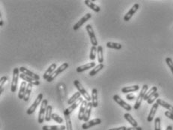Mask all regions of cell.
I'll return each instance as SVG.
<instances>
[{"label":"cell","mask_w":173,"mask_h":130,"mask_svg":"<svg viewBox=\"0 0 173 130\" xmlns=\"http://www.w3.org/2000/svg\"><path fill=\"white\" fill-rule=\"evenodd\" d=\"M148 86L147 84H144L142 87V90H141L140 92H139V96L136 98V102H135V104H134V109L137 110L139 109V107H140L141 104H142V102L143 100H144V97L145 96L146 92H148Z\"/></svg>","instance_id":"cell-1"},{"label":"cell","mask_w":173,"mask_h":130,"mask_svg":"<svg viewBox=\"0 0 173 130\" xmlns=\"http://www.w3.org/2000/svg\"><path fill=\"white\" fill-rule=\"evenodd\" d=\"M73 84L76 87V88L78 90V92H80V94L84 97L85 100H86L88 102H90V101L92 100V96H89V94L88 93V92L86 91V90H85V88L83 87V85L80 84V82L78 80H75L73 81Z\"/></svg>","instance_id":"cell-2"},{"label":"cell","mask_w":173,"mask_h":130,"mask_svg":"<svg viewBox=\"0 0 173 130\" xmlns=\"http://www.w3.org/2000/svg\"><path fill=\"white\" fill-rule=\"evenodd\" d=\"M19 77H20V69L14 68L13 70V77H12L11 87V91L12 92H15L17 91Z\"/></svg>","instance_id":"cell-3"},{"label":"cell","mask_w":173,"mask_h":130,"mask_svg":"<svg viewBox=\"0 0 173 130\" xmlns=\"http://www.w3.org/2000/svg\"><path fill=\"white\" fill-rule=\"evenodd\" d=\"M48 101L47 99H43L41 104L39 114H38V123H43L45 120V115H46L47 108L48 106Z\"/></svg>","instance_id":"cell-4"},{"label":"cell","mask_w":173,"mask_h":130,"mask_svg":"<svg viewBox=\"0 0 173 130\" xmlns=\"http://www.w3.org/2000/svg\"><path fill=\"white\" fill-rule=\"evenodd\" d=\"M68 67H69V65H68V63H62L59 67V68H57V69L55 70V72H53L50 76H49V77L47 80V82H51V81H53V80H54V79L56 78L59 75V74H61V72H64L65 69H68Z\"/></svg>","instance_id":"cell-5"},{"label":"cell","mask_w":173,"mask_h":130,"mask_svg":"<svg viewBox=\"0 0 173 130\" xmlns=\"http://www.w3.org/2000/svg\"><path fill=\"white\" fill-rule=\"evenodd\" d=\"M42 101H43V94L42 93H39L38 96H37V98H36V99L35 100L34 103H33V104L27 109V111H26V114H27L28 115L32 114L35 111V110L37 109V106L41 104V102H42Z\"/></svg>","instance_id":"cell-6"},{"label":"cell","mask_w":173,"mask_h":130,"mask_svg":"<svg viewBox=\"0 0 173 130\" xmlns=\"http://www.w3.org/2000/svg\"><path fill=\"white\" fill-rule=\"evenodd\" d=\"M86 31L87 33H88V36H89V38H90V41L91 43H92V45L93 46L97 47V38H96V36L95 35V32H94V29L92 28V26H91L90 24H88L86 25Z\"/></svg>","instance_id":"cell-7"},{"label":"cell","mask_w":173,"mask_h":130,"mask_svg":"<svg viewBox=\"0 0 173 130\" xmlns=\"http://www.w3.org/2000/svg\"><path fill=\"white\" fill-rule=\"evenodd\" d=\"M113 100L115 102L117 103L118 104H119L121 107H122L124 109H125L126 111H130L131 109H132L131 105H130L129 104H127V102H124V100H123L119 96V95H114Z\"/></svg>","instance_id":"cell-8"},{"label":"cell","mask_w":173,"mask_h":130,"mask_svg":"<svg viewBox=\"0 0 173 130\" xmlns=\"http://www.w3.org/2000/svg\"><path fill=\"white\" fill-rule=\"evenodd\" d=\"M92 15L90 14V13H88V14H86L85 15L83 16V17H82L81 19H80V21H79L78 22L76 23L75 24L74 26H73V30H77V29H80V28L81 27V26H83V24L85 23L86 22V21H88V20L92 18Z\"/></svg>","instance_id":"cell-9"},{"label":"cell","mask_w":173,"mask_h":130,"mask_svg":"<svg viewBox=\"0 0 173 130\" xmlns=\"http://www.w3.org/2000/svg\"><path fill=\"white\" fill-rule=\"evenodd\" d=\"M139 4H137V3L134 4V5H133V7L131 8V9L128 11V12H127V14L124 15V21H129L131 19V17L134 15V14H135V13L137 11V10L139 9Z\"/></svg>","instance_id":"cell-10"},{"label":"cell","mask_w":173,"mask_h":130,"mask_svg":"<svg viewBox=\"0 0 173 130\" xmlns=\"http://www.w3.org/2000/svg\"><path fill=\"white\" fill-rule=\"evenodd\" d=\"M101 123V120L100 118H95L94 120H89V121L86 122V123H83L82 125V128L83 129H88L89 128H92V126L96 125H99Z\"/></svg>","instance_id":"cell-11"},{"label":"cell","mask_w":173,"mask_h":130,"mask_svg":"<svg viewBox=\"0 0 173 130\" xmlns=\"http://www.w3.org/2000/svg\"><path fill=\"white\" fill-rule=\"evenodd\" d=\"M20 71L21 73L24 74L25 75L29 76V77H32V78L35 79V80H39L40 76L34 73V72H32V71L29 70V69H27L26 68H25V67H20Z\"/></svg>","instance_id":"cell-12"},{"label":"cell","mask_w":173,"mask_h":130,"mask_svg":"<svg viewBox=\"0 0 173 130\" xmlns=\"http://www.w3.org/2000/svg\"><path fill=\"white\" fill-rule=\"evenodd\" d=\"M87 104H88V102H87L86 100H83L82 104H80V111H79V114H78L79 120H83V119H84V115H85V113Z\"/></svg>","instance_id":"cell-13"},{"label":"cell","mask_w":173,"mask_h":130,"mask_svg":"<svg viewBox=\"0 0 173 130\" xmlns=\"http://www.w3.org/2000/svg\"><path fill=\"white\" fill-rule=\"evenodd\" d=\"M158 106H159V104L157 103H154L151 108V111H150V113L148 114V117H147V121L151 123L152 122V120H154V117H155V114H156V112L158 109Z\"/></svg>","instance_id":"cell-14"},{"label":"cell","mask_w":173,"mask_h":130,"mask_svg":"<svg viewBox=\"0 0 173 130\" xmlns=\"http://www.w3.org/2000/svg\"><path fill=\"white\" fill-rule=\"evenodd\" d=\"M20 77L21 79H23L24 81H27L28 84H32V85H35V86L40 85L39 80H35V79L32 78V77H29V76H27V75H24V74H23V73H20Z\"/></svg>","instance_id":"cell-15"},{"label":"cell","mask_w":173,"mask_h":130,"mask_svg":"<svg viewBox=\"0 0 173 130\" xmlns=\"http://www.w3.org/2000/svg\"><path fill=\"white\" fill-rule=\"evenodd\" d=\"M56 67H57L56 63L51 64L50 66L48 67V69H47L46 72H44V75H43V78H44V80H47L49 77V76L55 72V70L56 69Z\"/></svg>","instance_id":"cell-16"},{"label":"cell","mask_w":173,"mask_h":130,"mask_svg":"<svg viewBox=\"0 0 173 130\" xmlns=\"http://www.w3.org/2000/svg\"><path fill=\"white\" fill-rule=\"evenodd\" d=\"M64 116H65V123H66V129L73 130L71 120V114L67 111V109H65V111H64Z\"/></svg>","instance_id":"cell-17"},{"label":"cell","mask_w":173,"mask_h":130,"mask_svg":"<svg viewBox=\"0 0 173 130\" xmlns=\"http://www.w3.org/2000/svg\"><path fill=\"white\" fill-rule=\"evenodd\" d=\"M95 67V62H92V63H86L85 65H83L81 66H79L76 68V72L78 73H80V72H85V71L88 70V69H94Z\"/></svg>","instance_id":"cell-18"},{"label":"cell","mask_w":173,"mask_h":130,"mask_svg":"<svg viewBox=\"0 0 173 130\" xmlns=\"http://www.w3.org/2000/svg\"><path fill=\"white\" fill-rule=\"evenodd\" d=\"M92 103L94 108L98 106V99H97V90L94 88L92 90Z\"/></svg>","instance_id":"cell-19"},{"label":"cell","mask_w":173,"mask_h":130,"mask_svg":"<svg viewBox=\"0 0 173 130\" xmlns=\"http://www.w3.org/2000/svg\"><path fill=\"white\" fill-rule=\"evenodd\" d=\"M26 87H27L26 82H25V81H23L20 84V90H19L18 93V98L20 99H24L25 90H26Z\"/></svg>","instance_id":"cell-20"},{"label":"cell","mask_w":173,"mask_h":130,"mask_svg":"<svg viewBox=\"0 0 173 130\" xmlns=\"http://www.w3.org/2000/svg\"><path fill=\"white\" fill-rule=\"evenodd\" d=\"M157 103L159 105H160V106L166 108V109L168 110L169 111H170V112L173 113V106L172 105H171L170 104H169V103H167L166 102H165L164 100L160 99H157Z\"/></svg>","instance_id":"cell-21"},{"label":"cell","mask_w":173,"mask_h":130,"mask_svg":"<svg viewBox=\"0 0 173 130\" xmlns=\"http://www.w3.org/2000/svg\"><path fill=\"white\" fill-rule=\"evenodd\" d=\"M92 102H88V104H87V108L86 110H85V115H84V119L83 120L85 121V123L89 121V117L91 116V113H92Z\"/></svg>","instance_id":"cell-22"},{"label":"cell","mask_w":173,"mask_h":130,"mask_svg":"<svg viewBox=\"0 0 173 130\" xmlns=\"http://www.w3.org/2000/svg\"><path fill=\"white\" fill-rule=\"evenodd\" d=\"M83 100H84V99H83V98H82V97L80 98V99H79L77 100V101H76L74 103H73V104H72L71 105H70V106L68 107V108H66L67 111H68L70 114H71L72 112H73V111H74V110L76 109V108H77V107H78L79 105H80V104H82V102H83Z\"/></svg>","instance_id":"cell-23"},{"label":"cell","mask_w":173,"mask_h":130,"mask_svg":"<svg viewBox=\"0 0 173 130\" xmlns=\"http://www.w3.org/2000/svg\"><path fill=\"white\" fill-rule=\"evenodd\" d=\"M124 117L125 118V120H127V121L128 122V123H129L131 126H133V127L138 126L137 122L136 121V120H135V119H134L129 113L124 114Z\"/></svg>","instance_id":"cell-24"},{"label":"cell","mask_w":173,"mask_h":130,"mask_svg":"<svg viewBox=\"0 0 173 130\" xmlns=\"http://www.w3.org/2000/svg\"><path fill=\"white\" fill-rule=\"evenodd\" d=\"M139 90V85H133V86H130V87H123L121 89V92L123 93H129V92H136V91Z\"/></svg>","instance_id":"cell-25"},{"label":"cell","mask_w":173,"mask_h":130,"mask_svg":"<svg viewBox=\"0 0 173 130\" xmlns=\"http://www.w3.org/2000/svg\"><path fill=\"white\" fill-rule=\"evenodd\" d=\"M43 130H65L66 126L63 125L58 126H44L42 127Z\"/></svg>","instance_id":"cell-26"},{"label":"cell","mask_w":173,"mask_h":130,"mask_svg":"<svg viewBox=\"0 0 173 130\" xmlns=\"http://www.w3.org/2000/svg\"><path fill=\"white\" fill-rule=\"evenodd\" d=\"M84 2H85V4L87 5V6H88V7L90 8L91 9H92L94 11L99 12L100 11V8L99 7L98 5H96V4L93 3V2H92V1H89V0H85V1H84Z\"/></svg>","instance_id":"cell-27"},{"label":"cell","mask_w":173,"mask_h":130,"mask_svg":"<svg viewBox=\"0 0 173 130\" xmlns=\"http://www.w3.org/2000/svg\"><path fill=\"white\" fill-rule=\"evenodd\" d=\"M97 60L99 63H104V49L103 47L98 45L97 47Z\"/></svg>","instance_id":"cell-28"},{"label":"cell","mask_w":173,"mask_h":130,"mask_svg":"<svg viewBox=\"0 0 173 130\" xmlns=\"http://www.w3.org/2000/svg\"><path fill=\"white\" fill-rule=\"evenodd\" d=\"M104 68V63H100L98 64L97 65H96V66L94 68V69H92V70L90 72H89V75L90 76H95V75H97V73H98L99 72H100L101 69H103Z\"/></svg>","instance_id":"cell-29"},{"label":"cell","mask_w":173,"mask_h":130,"mask_svg":"<svg viewBox=\"0 0 173 130\" xmlns=\"http://www.w3.org/2000/svg\"><path fill=\"white\" fill-rule=\"evenodd\" d=\"M107 47L108 48L111 49H115V50H121L122 48V45L119 44V43L112 42V41H109L107 43Z\"/></svg>","instance_id":"cell-30"},{"label":"cell","mask_w":173,"mask_h":130,"mask_svg":"<svg viewBox=\"0 0 173 130\" xmlns=\"http://www.w3.org/2000/svg\"><path fill=\"white\" fill-rule=\"evenodd\" d=\"M81 94H80V92H75L74 94L73 95V96H71V97L69 99H68V104H69V105H71L72 104H73V103L75 102L76 101H77V100L80 99V98H81Z\"/></svg>","instance_id":"cell-31"},{"label":"cell","mask_w":173,"mask_h":130,"mask_svg":"<svg viewBox=\"0 0 173 130\" xmlns=\"http://www.w3.org/2000/svg\"><path fill=\"white\" fill-rule=\"evenodd\" d=\"M33 85L31 84H27V87H26V90H25V96H24V102H28L29 99V97H30L31 92H32V90Z\"/></svg>","instance_id":"cell-32"},{"label":"cell","mask_w":173,"mask_h":130,"mask_svg":"<svg viewBox=\"0 0 173 130\" xmlns=\"http://www.w3.org/2000/svg\"><path fill=\"white\" fill-rule=\"evenodd\" d=\"M157 87H151L148 92H146L145 96L144 97V100L147 101L152 95H154L155 92H157Z\"/></svg>","instance_id":"cell-33"},{"label":"cell","mask_w":173,"mask_h":130,"mask_svg":"<svg viewBox=\"0 0 173 130\" xmlns=\"http://www.w3.org/2000/svg\"><path fill=\"white\" fill-rule=\"evenodd\" d=\"M52 111H53V107L51 105H48L47 108L46 115H45V120L47 122H49L52 119V115H53Z\"/></svg>","instance_id":"cell-34"},{"label":"cell","mask_w":173,"mask_h":130,"mask_svg":"<svg viewBox=\"0 0 173 130\" xmlns=\"http://www.w3.org/2000/svg\"><path fill=\"white\" fill-rule=\"evenodd\" d=\"M97 53V48L95 46H92L91 48L90 55H89V59L91 60H95L96 58V53Z\"/></svg>","instance_id":"cell-35"},{"label":"cell","mask_w":173,"mask_h":130,"mask_svg":"<svg viewBox=\"0 0 173 130\" xmlns=\"http://www.w3.org/2000/svg\"><path fill=\"white\" fill-rule=\"evenodd\" d=\"M52 119H53L54 121H56V123H60V124L63 123V121H64V120L62 119V117H61L59 116L57 114H55V113L53 114V115H52Z\"/></svg>","instance_id":"cell-36"},{"label":"cell","mask_w":173,"mask_h":130,"mask_svg":"<svg viewBox=\"0 0 173 130\" xmlns=\"http://www.w3.org/2000/svg\"><path fill=\"white\" fill-rule=\"evenodd\" d=\"M158 97H159V93H158V92H155V94L152 95V96H151V97H150L149 99L147 100V102H148V104H153L155 100L157 99Z\"/></svg>","instance_id":"cell-37"},{"label":"cell","mask_w":173,"mask_h":130,"mask_svg":"<svg viewBox=\"0 0 173 130\" xmlns=\"http://www.w3.org/2000/svg\"><path fill=\"white\" fill-rule=\"evenodd\" d=\"M166 64H167V65L169 66V68L170 69V70H171L172 73V75H173V61H172V60L170 57H166Z\"/></svg>","instance_id":"cell-38"},{"label":"cell","mask_w":173,"mask_h":130,"mask_svg":"<svg viewBox=\"0 0 173 130\" xmlns=\"http://www.w3.org/2000/svg\"><path fill=\"white\" fill-rule=\"evenodd\" d=\"M155 130H161L160 118V117H156L155 120Z\"/></svg>","instance_id":"cell-39"},{"label":"cell","mask_w":173,"mask_h":130,"mask_svg":"<svg viewBox=\"0 0 173 130\" xmlns=\"http://www.w3.org/2000/svg\"><path fill=\"white\" fill-rule=\"evenodd\" d=\"M7 80H8L7 77H5V76L1 77V84H0V88H1V90H0V93H2V91H3V89H2V87H3L4 84H5V83H6Z\"/></svg>","instance_id":"cell-40"},{"label":"cell","mask_w":173,"mask_h":130,"mask_svg":"<svg viewBox=\"0 0 173 130\" xmlns=\"http://www.w3.org/2000/svg\"><path fill=\"white\" fill-rule=\"evenodd\" d=\"M135 98H136L135 95L132 94V93H129V94H127L126 96V99L127 100H129V101H133V99H135Z\"/></svg>","instance_id":"cell-41"},{"label":"cell","mask_w":173,"mask_h":130,"mask_svg":"<svg viewBox=\"0 0 173 130\" xmlns=\"http://www.w3.org/2000/svg\"><path fill=\"white\" fill-rule=\"evenodd\" d=\"M165 116L167 117L168 118L171 119L172 120H173V113H172V112H170V111H165L164 113Z\"/></svg>","instance_id":"cell-42"},{"label":"cell","mask_w":173,"mask_h":130,"mask_svg":"<svg viewBox=\"0 0 173 130\" xmlns=\"http://www.w3.org/2000/svg\"><path fill=\"white\" fill-rule=\"evenodd\" d=\"M127 130H143V129H142V127H139V126H136V127H129V128H127Z\"/></svg>","instance_id":"cell-43"},{"label":"cell","mask_w":173,"mask_h":130,"mask_svg":"<svg viewBox=\"0 0 173 130\" xmlns=\"http://www.w3.org/2000/svg\"><path fill=\"white\" fill-rule=\"evenodd\" d=\"M127 127L125 126H121V127H118V128H113V129H110L109 130H127Z\"/></svg>","instance_id":"cell-44"},{"label":"cell","mask_w":173,"mask_h":130,"mask_svg":"<svg viewBox=\"0 0 173 130\" xmlns=\"http://www.w3.org/2000/svg\"><path fill=\"white\" fill-rule=\"evenodd\" d=\"M166 130H172V126H168L167 128L166 129Z\"/></svg>","instance_id":"cell-45"},{"label":"cell","mask_w":173,"mask_h":130,"mask_svg":"<svg viewBox=\"0 0 173 130\" xmlns=\"http://www.w3.org/2000/svg\"><path fill=\"white\" fill-rule=\"evenodd\" d=\"M3 25V21H1V23H0V26H2Z\"/></svg>","instance_id":"cell-46"}]
</instances>
